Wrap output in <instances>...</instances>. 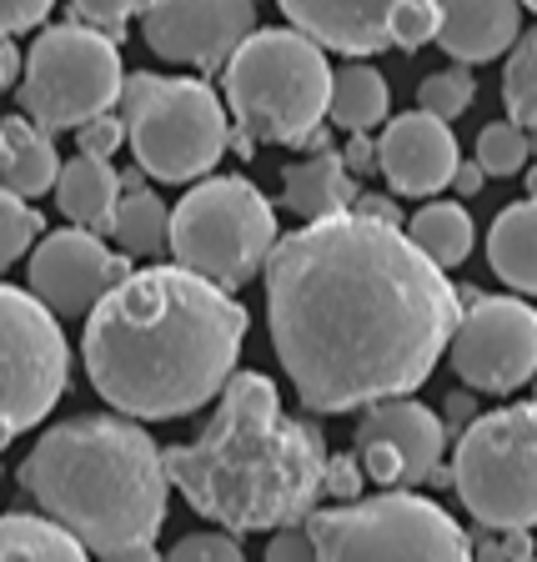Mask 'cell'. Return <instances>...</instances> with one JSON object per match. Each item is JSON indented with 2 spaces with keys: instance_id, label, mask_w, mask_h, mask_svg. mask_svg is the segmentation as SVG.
<instances>
[{
  "instance_id": "6da1fadb",
  "label": "cell",
  "mask_w": 537,
  "mask_h": 562,
  "mask_svg": "<svg viewBox=\"0 0 537 562\" xmlns=\"http://www.w3.org/2000/svg\"><path fill=\"white\" fill-rule=\"evenodd\" d=\"M261 277L277 362L312 412L412 397L462 316L447 271L357 211L277 236Z\"/></svg>"
},
{
  "instance_id": "7a4b0ae2",
  "label": "cell",
  "mask_w": 537,
  "mask_h": 562,
  "mask_svg": "<svg viewBox=\"0 0 537 562\" xmlns=\"http://www.w3.org/2000/svg\"><path fill=\"white\" fill-rule=\"evenodd\" d=\"M246 341V306L181 267L131 271L81 331L86 376L116 417L176 422L222 397Z\"/></svg>"
},
{
  "instance_id": "3957f363",
  "label": "cell",
  "mask_w": 537,
  "mask_h": 562,
  "mask_svg": "<svg viewBox=\"0 0 537 562\" xmlns=\"http://www.w3.org/2000/svg\"><path fill=\"white\" fill-rule=\"evenodd\" d=\"M171 487L222 532H281L316 513L327 442L287 417L271 376L236 372L197 442L161 452Z\"/></svg>"
},
{
  "instance_id": "277c9868",
  "label": "cell",
  "mask_w": 537,
  "mask_h": 562,
  "mask_svg": "<svg viewBox=\"0 0 537 562\" xmlns=\"http://www.w3.org/2000/svg\"><path fill=\"white\" fill-rule=\"evenodd\" d=\"M21 487L41 517L66 527L86 552H116L156 542L171 503L161 447L152 432L116 412L56 422L21 462Z\"/></svg>"
},
{
  "instance_id": "5b68a950",
  "label": "cell",
  "mask_w": 537,
  "mask_h": 562,
  "mask_svg": "<svg viewBox=\"0 0 537 562\" xmlns=\"http://www.w3.org/2000/svg\"><path fill=\"white\" fill-rule=\"evenodd\" d=\"M226 111L242 126V146H306L332 95L327 50L302 31H251L226 60Z\"/></svg>"
},
{
  "instance_id": "8992f818",
  "label": "cell",
  "mask_w": 537,
  "mask_h": 562,
  "mask_svg": "<svg viewBox=\"0 0 537 562\" xmlns=\"http://www.w3.org/2000/svg\"><path fill=\"white\" fill-rule=\"evenodd\" d=\"M121 121H126V140L136 151V166L156 181H201L211 166L226 156V105L206 81L191 76H152V70H131L121 81Z\"/></svg>"
},
{
  "instance_id": "52a82bcc",
  "label": "cell",
  "mask_w": 537,
  "mask_h": 562,
  "mask_svg": "<svg viewBox=\"0 0 537 562\" xmlns=\"http://www.w3.org/2000/svg\"><path fill=\"white\" fill-rule=\"evenodd\" d=\"M271 246H277V211L246 176H206L171 206L166 251L181 271L222 292L261 277Z\"/></svg>"
},
{
  "instance_id": "ba28073f",
  "label": "cell",
  "mask_w": 537,
  "mask_h": 562,
  "mask_svg": "<svg viewBox=\"0 0 537 562\" xmlns=\"http://www.w3.org/2000/svg\"><path fill=\"white\" fill-rule=\"evenodd\" d=\"M316 562H472V542L447 507L417 492H377L306 517Z\"/></svg>"
},
{
  "instance_id": "9c48e42d",
  "label": "cell",
  "mask_w": 537,
  "mask_h": 562,
  "mask_svg": "<svg viewBox=\"0 0 537 562\" xmlns=\"http://www.w3.org/2000/svg\"><path fill=\"white\" fill-rule=\"evenodd\" d=\"M452 487L488 532L537 527V402L482 412L462 427Z\"/></svg>"
},
{
  "instance_id": "30bf717a",
  "label": "cell",
  "mask_w": 537,
  "mask_h": 562,
  "mask_svg": "<svg viewBox=\"0 0 537 562\" xmlns=\"http://www.w3.org/2000/svg\"><path fill=\"white\" fill-rule=\"evenodd\" d=\"M121 50L91 25H51L21 60V111L46 131H81L121 95Z\"/></svg>"
},
{
  "instance_id": "8fae6325",
  "label": "cell",
  "mask_w": 537,
  "mask_h": 562,
  "mask_svg": "<svg viewBox=\"0 0 537 562\" xmlns=\"http://www.w3.org/2000/svg\"><path fill=\"white\" fill-rule=\"evenodd\" d=\"M70 382L60 322L31 292L0 281V447L41 427Z\"/></svg>"
},
{
  "instance_id": "7c38bea8",
  "label": "cell",
  "mask_w": 537,
  "mask_h": 562,
  "mask_svg": "<svg viewBox=\"0 0 537 562\" xmlns=\"http://www.w3.org/2000/svg\"><path fill=\"white\" fill-rule=\"evenodd\" d=\"M462 386L507 397L537 376V312L523 296H472L447 341Z\"/></svg>"
},
{
  "instance_id": "4fadbf2b",
  "label": "cell",
  "mask_w": 537,
  "mask_h": 562,
  "mask_svg": "<svg viewBox=\"0 0 537 562\" xmlns=\"http://www.w3.org/2000/svg\"><path fill=\"white\" fill-rule=\"evenodd\" d=\"M447 452V422L433 407H422L412 397L377 402L357 422V468L387 492L422 487L443 472Z\"/></svg>"
},
{
  "instance_id": "5bb4252c",
  "label": "cell",
  "mask_w": 537,
  "mask_h": 562,
  "mask_svg": "<svg viewBox=\"0 0 537 562\" xmlns=\"http://www.w3.org/2000/svg\"><path fill=\"white\" fill-rule=\"evenodd\" d=\"M257 31V0H146L141 35L161 60L216 70Z\"/></svg>"
},
{
  "instance_id": "9a60e30c",
  "label": "cell",
  "mask_w": 537,
  "mask_h": 562,
  "mask_svg": "<svg viewBox=\"0 0 537 562\" xmlns=\"http://www.w3.org/2000/svg\"><path fill=\"white\" fill-rule=\"evenodd\" d=\"M131 277L126 257H116L96 232L66 226V232H46L31 251V296L46 306L51 316H91L111 286Z\"/></svg>"
},
{
  "instance_id": "2e32d148",
  "label": "cell",
  "mask_w": 537,
  "mask_h": 562,
  "mask_svg": "<svg viewBox=\"0 0 537 562\" xmlns=\"http://www.w3.org/2000/svg\"><path fill=\"white\" fill-rule=\"evenodd\" d=\"M462 151L447 121L427 116V111H402L387 121L377 136V171L387 176V187L398 196H433L452 187Z\"/></svg>"
},
{
  "instance_id": "e0dca14e",
  "label": "cell",
  "mask_w": 537,
  "mask_h": 562,
  "mask_svg": "<svg viewBox=\"0 0 537 562\" xmlns=\"http://www.w3.org/2000/svg\"><path fill=\"white\" fill-rule=\"evenodd\" d=\"M277 5L306 41L362 60L392 46V21L407 0H277Z\"/></svg>"
},
{
  "instance_id": "ac0fdd59",
  "label": "cell",
  "mask_w": 537,
  "mask_h": 562,
  "mask_svg": "<svg viewBox=\"0 0 537 562\" xmlns=\"http://www.w3.org/2000/svg\"><path fill=\"white\" fill-rule=\"evenodd\" d=\"M523 35V0H437V46L457 66H488Z\"/></svg>"
},
{
  "instance_id": "d6986e66",
  "label": "cell",
  "mask_w": 537,
  "mask_h": 562,
  "mask_svg": "<svg viewBox=\"0 0 537 562\" xmlns=\"http://www.w3.org/2000/svg\"><path fill=\"white\" fill-rule=\"evenodd\" d=\"M56 176H60V156L46 131L25 116L0 121V187L11 191V196L31 201V196L56 191Z\"/></svg>"
},
{
  "instance_id": "ffe728a7",
  "label": "cell",
  "mask_w": 537,
  "mask_h": 562,
  "mask_svg": "<svg viewBox=\"0 0 537 562\" xmlns=\"http://www.w3.org/2000/svg\"><path fill=\"white\" fill-rule=\"evenodd\" d=\"M351 201H357V181L342 166V156H332V151L306 156V161L281 171V206L292 211V216H302V222L342 216V211H351Z\"/></svg>"
},
{
  "instance_id": "44dd1931",
  "label": "cell",
  "mask_w": 537,
  "mask_h": 562,
  "mask_svg": "<svg viewBox=\"0 0 537 562\" xmlns=\"http://www.w3.org/2000/svg\"><path fill=\"white\" fill-rule=\"evenodd\" d=\"M116 201H121V176L111 171V161H91V156H70V161H60L56 206L70 226L96 232V236L111 232Z\"/></svg>"
},
{
  "instance_id": "7402d4cb",
  "label": "cell",
  "mask_w": 537,
  "mask_h": 562,
  "mask_svg": "<svg viewBox=\"0 0 537 562\" xmlns=\"http://www.w3.org/2000/svg\"><path fill=\"white\" fill-rule=\"evenodd\" d=\"M488 267L513 296H537V201H513L488 232Z\"/></svg>"
},
{
  "instance_id": "603a6c76",
  "label": "cell",
  "mask_w": 537,
  "mask_h": 562,
  "mask_svg": "<svg viewBox=\"0 0 537 562\" xmlns=\"http://www.w3.org/2000/svg\"><path fill=\"white\" fill-rule=\"evenodd\" d=\"M387 105H392V95H387V76L377 66H367V60H347L342 70H332L327 116L337 121L342 131L367 136L372 126L387 121Z\"/></svg>"
},
{
  "instance_id": "cb8c5ba5",
  "label": "cell",
  "mask_w": 537,
  "mask_h": 562,
  "mask_svg": "<svg viewBox=\"0 0 537 562\" xmlns=\"http://www.w3.org/2000/svg\"><path fill=\"white\" fill-rule=\"evenodd\" d=\"M472 236L478 232H472V216L462 201H427L407 222V241L417 246L437 271L462 267V261L472 257Z\"/></svg>"
},
{
  "instance_id": "d4e9b609",
  "label": "cell",
  "mask_w": 537,
  "mask_h": 562,
  "mask_svg": "<svg viewBox=\"0 0 537 562\" xmlns=\"http://www.w3.org/2000/svg\"><path fill=\"white\" fill-rule=\"evenodd\" d=\"M0 562H91V552L51 517L5 513L0 517Z\"/></svg>"
},
{
  "instance_id": "484cf974",
  "label": "cell",
  "mask_w": 537,
  "mask_h": 562,
  "mask_svg": "<svg viewBox=\"0 0 537 562\" xmlns=\"http://www.w3.org/2000/svg\"><path fill=\"white\" fill-rule=\"evenodd\" d=\"M111 236H116V246L126 257H161L166 241H171V206L146 187L121 191L116 216H111Z\"/></svg>"
},
{
  "instance_id": "4316f807",
  "label": "cell",
  "mask_w": 537,
  "mask_h": 562,
  "mask_svg": "<svg viewBox=\"0 0 537 562\" xmlns=\"http://www.w3.org/2000/svg\"><path fill=\"white\" fill-rule=\"evenodd\" d=\"M503 101L513 126H537V25L517 35V46L507 50L503 66Z\"/></svg>"
},
{
  "instance_id": "83f0119b",
  "label": "cell",
  "mask_w": 537,
  "mask_h": 562,
  "mask_svg": "<svg viewBox=\"0 0 537 562\" xmlns=\"http://www.w3.org/2000/svg\"><path fill=\"white\" fill-rule=\"evenodd\" d=\"M472 101H478V81H472L468 66L433 70V76L417 86V111H427V116H437V121L468 116Z\"/></svg>"
},
{
  "instance_id": "f1b7e54d",
  "label": "cell",
  "mask_w": 537,
  "mask_h": 562,
  "mask_svg": "<svg viewBox=\"0 0 537 562\" xmlns=\"http://www.w3.org/2000/svg\"><path fill=\"white\" fill-rule=\"evenodd\" d=\"M527 156H533V140L513 121H492V126L478 131V156L472 161H478L482 176H517L527 171Z\"/></svg>"
},
{
  "instance_id": "f546056e",
  "label": "cell",
  "mask_w": 537,
  "mask_h": 562,
  "mask_svg": "<svg viewBox=\"0 0 537 562\" xmlns=\"http://www.w3.org/2000/svg\"><path fill=\"white\" fill-rule=\"evenodd\" d=\"M41 232H46V226H41V211L0 187V267H15L25 251H35Z\"/></svg>"
},
{
  "instance_id": "4dcf8cb0",
  "label": "cell",
  "mask_w": 537,
  "mask_h": 562,
  "mask_svg": "<svg viewBox=\"0 0 537 562\" xmlns=\"http://www.w3.org/2000/svg\"><path fill=\"white\" fill-rule=\"evenodd\" d=\"M161 562H246V552L232 532H187Z\"/></svg>"
},
{
  "instance_id": "1f68e13d",
  "label": "cell",
  "mask_w": 537,
  "mask_h": 562,
  "mask_svg": "<svg viewBox=\"0 0 537 562\" xmlns=\"http://www.w3.org/2000/svg\"><path fill=\"white\" fill-rule=\"evenodd\" d=\"M76 140H81V156H91V161H111V156L121 151V140H126V121L105 111V116L86 121V126L76 131Z\"/></svg>"
},
{
  "instance_id": "d6a6232c",
  "label": "cell",
  "mask_w": 537,
  "mask_h": 562,
  "mask_svg": "<svg viewBox=\"0 0 537 562\" xmlns=\"http://www.w3.org/2000/svg\"><path fill=\"white\" fill-rule=\"evenodd\" d=\"M70 11L81 15L91 31L101 35H121V25L141 11V0H70Z\"/></svg>"
},
{
  "instance_id": "836d02e7",
  "label": "cell",
  "mask_w": 537,
  "mask_h": 562,
  "mask_svg": "<svg viewBox=\"0 0 537 562\" xmlns=\"http://www.w3.org/2000/svg\"><path fill=\"white\" fill-rule=\"evenodd\" d=\"M267 562H316V542H312V532H306V522L271 532Z\"/></svg>"
},
{
  "instance_id": "e575fe53",
  "label": "cell",
  "mask_w": 537,
  "mask_h": 562,
  "mask_svg": "<svg viewBox=\"0 0 537 562\" xmlns=\"http://www.w3.org/2000/svg\"><path fill=\"white\" fill-rule=\"evenodd\" d=\"M527 558H533L527 532H497V538H482L472 548V562H527Z\"/></svg>"
},
{
  "instance_id": "d590c367",
  "label": "cell",
  "mask_w": 537,
  "mask_h": 562,
  "mask_svg": "<svg viewBox=\"0 0 537 562\" xmlns=\"http://www.w3.org/2000/svg\"><path fill=\"white\" fill-rule=\"evenodd\" d=\"M56 0H0V35H21L51 15Z\"/></svg>"
},
{
  "instance_id": "8d00e7d4",
  "label": "cell",
  "mask_w": 537,
  "mask_h": 562,
  "mask_svg": "<svg viewBox=\"0 0 537 562\" xmlns=\"http://www.w3.org/2000/svg\"><path fill=\"white\" fill-rule=\"evenodd\" d=\"M322 492H332L342 503H357V492H362V468H357V457H327Z\"/></svg>"
},
{
  "instance_id": "74e56055",
  "label": "cell",
  "mask_w": 537,
  "mask_h": 562,
  "mask_svg": "<svg viewBox=\"0 0 537 562\" xmlns=\"http://www.w3.org/2000/svg\"><path fill=\"white\" fill-rule=\"evenodd\" d=\"M342 166H347L351 176H367V171H377V140H367V136H351V140H347V151H342Z\"/></svg>"
},
{
  "instance_id": "f35d334b",
  "label": "cell",
  "mask_w": 537,
  "mask_h": 562,
  "mask_svg": "<svg viewBox=\"0 0 537 562\" xmlns=\"http://www.w3.org/2000/svg\"><path fill=\"white\" fill-rule=\"evenodd\" d=\"M15 70H21V50L11 46V35H0V91L15 86Z\"/></svg>"
},
{
  "instance_id": "ab89813d",
  "label": "cell",
  "mask_w": 537,
  "mask_h": 562,
  "mask_svg": "<svg viewBox=\"0 0 537 562\" xmlns=\"http://www.w3.org/2000/svg\"><path fill=\"white\" fill-rule=\"evenodd\" d=\"M482 181H488V176L478 171V161H462V166H457V176H452V191H457V196H478Z\"/></svg>"
},
{
  "instance_id": "60d3db41",
  "label": "cell",
  "mask_w": 537,
  "mask_h": 562,
  "mask_svg": "<svg viewBox=\"0 0 537 562\" xmlns=\"http://www.w3.org/2000/svg\"><path fill=\"white\" fill-rule=\"evenodd\" d=\"M101 562H161V558H156V542H136V548L101 552Z\"/></svg>"
},
{
  "instance_id": "b9f144b4",
  "label": "cell",
  "mask_w": 537,
  "mask_h": 562,
  "mask_svg": "<svg viewBox=\"0 0 537 562\" xmlns=\"http://www.w3.org/2000/svg\"><path fill=\"white\" fill-rule=\"evenodd\" d=\"M447 407H452V417L462 422V427H468V422H472V397H462V392H457V397L447 402Z\"/></svg>"
},
{
  "instance_id": "7bdbcfd3",
  "label": "cell",
  "mask_w": 537,
  "mask_h": 562,
  "mask_svg": "<svg viewBox=\"0 0 537 562\" xmlns=\"http://www.w3.org/2000/svg\"><path fill=\"white\" fill-rule=\"evenodd\" d=\"M527 191H533V196H527V201H537V166H533V171H527Z\"/></svg>"
},
{
  "instance_id": "ee69618b",
  "label": "cell",
  "mask_w": 537,
  "mask_h": 562,
  "mask_svg": "<svg viewBox=\"0 0 537 562\" xmlns=\"http://www.w3.org/2000/svg\"><path fill=\"white\" fill-rule=\"evenodd\" d=\"M523 5H527V11H537V0H523Z\"/></svg>"
},
{
  "instance_id": "f6af8a7d",
  "label": "cell",
  "mask_w": 537,
  "mask_h": 562,
  "mask_svg": "<svg viewBox=\"0 0 537 562\" xmlns=\"http://www.w3.org/2000/svg\"><path fill=\"white\" fill-rule=\"evenodd\" d=\"M533 386H537V376H533Z\"/></svg>"
},
{
  "instance_id": "bcb514c9",
  "label": "cell",
  "mask_w": 537,
  "mask_h": 562,
  "mask_svg": "<svg viewBox=\"0 0 537 562\" xmlns=\"http://www.w3.org/2000/svg\"><path fill=\"white\" fill-rule=\"evenodd\" d=\"M527 562H537V558H527Z\"/></svg>"
},
{
  "instance_id": "7dc6e473",
  "label": "cell",
  "mask_w": 537,
  "mask_h": 562,
  "mask_svg": "<svg viewBox=\"0 0 537 562\" xmlns=\"http://www.w3.org/2000/svg\"><path fill=\"white\" fill-rule=\"evenodd\" d=\"M0 472H5V468H0Z\"/></svg>"
}]
</instances>
